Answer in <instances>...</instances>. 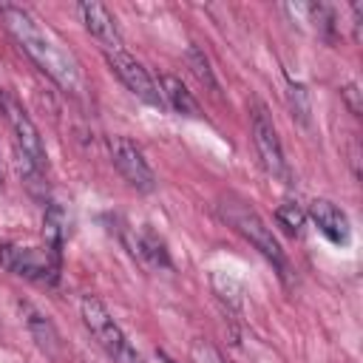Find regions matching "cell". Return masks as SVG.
<instances>
[{
  "label": "cell",
  "mask_w": 363,
  "mask_h": 363,
  "mask_svg": "<svg viewBox=\"0 0 363 363\" xmlns=\"http://www.w3.org/2000/svg\"><path fill=\"white\" fill-rule=\"evenodd\" d=\"M0 17L9 28V34L20 43V48L31 57V62L62 91L79 96L85 91V79L79 71V62L74 60V54L48 31L43 28L31 11H26L23 6H0Z\"/></svg>",
  "instance_id": "6da1fadb"
},
{
  "label": "cell",
  "mask_w": 363,
  "mask_h": 363,
  "mask_svg": "<svg viewBox=\"0 0 363 363\" xmlns=\"http://www.w3.org/2000/svg\"><path fill=\"white\" fill-rule=\"evenodd\" d=\"M218 210H221V216H224V221H230L264 258H269L281 272H286V255H284V250H281V244H278V238L272 235V230L267 227V221L244 201V199H238V196H227V199H221V204H218Z\"/></svg>",
  "instance_id": "7a4b0ae2"
},
{
  "label": "cell",
  "mask_w": 363,
  "mask_h": 363,
  "mask_svg": "<svg viewBox=\"0 0 363 363\" xmlns=\"http://www.w3.org/2000/svg\"><path fill=\"white\" fill-rule=\"evenodd\" d=\"M79 315H82V323L91 332V337L99 343V349L113 363H142V357L136 354V349L130 346V340L125 337V332L119 329V323L111 318V312L105 309V303L99 298L85 295L79 301Z\"/></svg>",
  "instance_id": "3957f363"
},
{
  "label": "cell",
  "mask_w": 363,
  "mask_h": 363,
  "mask_svg": "<svg viewBox=\"0 0 363 363\" xmlns=\"http://www.w3.org/2000/svg\"><path fill=\"white\" fill-rule=\"evenodd\" d=\"M0 113L14 136V145H17V153L20 159H26L34 170L45 173L48 167V153H45V145H43V136L34 125V119L26 113L23 102L9 91V88H0Z\"/></svg>",
  "instance_id": "277c9868"
},
{
  "label": "cell",
  "mask_w": 363,
  "mask_h": 363,
  "mask_svg": "<svg viewBox=\"0 0 363 363\" xmlns=\"http://www.w3.org/2000/svg\"><path fill=\"white\" fill-rule=\"evenodd\" d=\"M0 267L11 275L37 284H57L60 278V252L51 247H23V244H0Z\"/></svg>",
  "instance_id": "5b68a950"
},
{
  "label": "cell",
  "mask_w": 363,
  "mask_h": 363,
  "mask_svg": "<svg viewBox=\"0 0 363 363\" xmlns=\"http://www.w3.org/2000/svg\"><path fill=\"white\" fill-rule=\"evenodd\" d=\"M250 122H252V142H255V150H258L261 164L267 167V173L281 179V182H289V167H286V159H284L278 130H275L272 116L267 113V108L261 102H252Z\"/></svg>",
  "instance_id": "8992f818"
},
{
  "label": "cell",
  "mask_w": 363,
  "mask_h": 363,
  "mask_svg": "<svg viewBox=\"0 0 363 363\" xmlns=\"http://www.w3.org/2000/svg\"><path fill=\"white\" fill-rule=\"evenodd\" d=\"M105 60H108L111 71L125 82V88H128L133 96H139L142 102H147V105H153V108H162V105H164L162 91L156 88V82L150 79L147 68H145L136 57H130L125 48H113V51H105Z\"/></svg>",
  "instance_id": "52a82bcc"
},
{
  "label": "cell",
  "mask_w": 363,
  "mask_h": 363,
  "mask_svg": "<svg viewBox=\"0 0 363 363\" xmlns=\"http://www.w3.org/2000/svg\"><path fill=\"white\" fill-rule=\"evenodd\" d=\"M108 150H111V159H113L116 170L122 173V179H125L133 190L150 193V190L156 187V173H153V167L147 164V159H145V153L139 150L136 142H130L128 136H113V139L108 142Z\"/></svg>",
  "instance_id": "ba28073f"
},
{
  "label": "cell",
  "mask_w": 363,
  "mask_h": 363,
  "mask_svg": "<svg viewBox=\"0 0 363 363\" xmlns=\"http://www.w3.org/2000/svg\"><path fill=\"white\" fill-rule=\"evenodd\" d=\"M122 241L130 250V255L139 258L145 267H150V269L170 267V255L164 250V241L147 224H128V227H122Z\"/></svg>",
  "instance_id": "9c48e42d"
},
{
  "label": "cell",
  "mask_w": 363,
  "mask_h": 363,
  "mask_svg": "<svg viewBox=\"0 0 363 363\" xmlns=\"http://www.w3.org/2000/svg\"><path fill=\"white\" fill-rule=\"evenodd\" d=\"M309 218H312V224L318 227V233L326 235L332 244H337V247L349 244V238H352L349 216H346L335 201H329V199H315V201L309 204Z\"/></svg>",
  "instance_id": "30bf717a"
},
{
  "label": "cell",
  "mask_w": 363,
  "mask_h": 363,
  "mask_svg": "<svg viewBox=\"0 0 363 363\" xmlns=\"http://www.w3.org/2000/svg\"><path fill=\"white\" fill-rule=\"evenodd\" d=\"M20 315H23V320H26L28 335H31L34 343L40 346V352H45L48 357H60L62 340H60V332H57V326L51 323V318H48L45 312H40V309H37L34 303H28V301H20Z\"/></svg>",
  "instance_id": "8fae6325"
},
{
  "label": "cell",
  "mask_w": 363,
  "mask_h": 363,
  "mask_svg": "<svg viewBox=\"0 0 363 363\" xmlns=\"http://www.w3.org/2000/svg\"><path fill=\"white\" fill-rule=\"evenodd\" d=\"M77 11H79L85 28L105 45V51L122 48V37H119V28H116V17H113L102 3H79Z\"/></svg>",
  "instance_id": "7c38bea8"
},
{
  "label": "cell",
  "mask_w": 363,
  "mask_h": 363,
  "mask_svg": "<svg viewBox=\"0 0 363 363\" xmlns=\"http://www.w3.org/2000/svg\"><path fill=\"white\" fill-rule=\"evenodd\" d=\"M159 91H162L164 105H170L176 113H182V116H193V119L201 116V105H199V99L187 91V85H184L179 77H173V74H162V79H159Z\"/></svg>",
  "instance_id": "4fadbf2b"
},
{
  "label": "cell",
  "mask_w": 363,
  "mask_h": 363,
  "mask_svg": "<svg viewBox=\"0 0 363 363\" xmlns=\"http://www.w3.org/2000/svg\"><path fill=\"white\" fill-rule=\"evenodd\" d=\"M187 65H190V71L196 74V79H199L201 85H207L213 94H218V79H216V74H213V68H210V60H207V54H204L196 43L187 48Z\"/></svg>",
  "instance_id": "5bb4252c"
},
{
  "label": "cell",
  "mask_w": 363,
  "mask_h": 363,
  "mask_svg": "<svg viewBox=\"0 0 363 363\" xmlns=\"http://www.w3.org/2000/svg\"><path fill=\"white\" fill-rule=\"evenodd\" d=\"M43 233H45V241H48L45 247H51V250L60 252V247L65 241V216H62V210L57 204L48 207V213L43 218Z\"/></svg>",
  "instance_id": "9a60e30c"
},
{
  "label": "cell",
  "mask_w": 363,
  "mask_h": 363,
  "mask_svg": "<svg viewBox=\"0 0 363 363\" xmlns=\"http://www.w3.org/2000/svg\"><path fill=\"white\" fill-rule=\"evenodd\" d=\"M275 218H278V224H281L286 233L298 235V233H301V227H303V221H306V213H303L295 201H284V204H278Z\"/></svg>",
  "instance_id": "2e32d148"
},
{
  "label": "cell",
  "mask_w": 363,
  "mask_h": 363,
  "mask_svg": "<svg viewBox=\"0 0 363 363\" xmlns=\"http://www.w3.org/2000/svg\"><path fill=\"white\" fill-rule=\"evenodd\" d=\"M190 354H193V363H224L218 349L213 343H207V340H193Z\"/></svg>",
  "instance_id": "e0dca14e"
},
{
  "label": "cell",
  "mask_w": 363,
  "mask_h": 363,
  "mask_svg": "<svg viewBox=\"0 0 363 363\" xmlns=\"http://www.w3.org/2000/svg\"><path fill=\"white\" fill-rule=\"evenodd\" d=\"M360 88H357V82H349L343 91H340V96H343V102H346V108H349V113L352 116H360L363 113V102H360Z\"/></svg>",
  "instance_id": "ac0fdd59"
},
{
  "label": "cell",
  "mask_w": 363,
  "mask_h": 363,
  "mask_svg": "<svg viewBox=\"0 0 363 363\" xmlns=\"http://www.w3.org/2000/svg\"><path fill=\"white\" fill-rule=\"evenodd\" d=\"M289 96H292V108H295V113L301 116V122H309V99H306V88L292 82Z\"/></svg>",
  "instance_id": "d6986e66"
},
{
  "label": "cell",
  "mask_w": 363,
  "mask_h": 363,
  "mask_svg": "<svg viewBox=\"0 0 363 363\" xmlns=\"http://www.w3.org/2000/svg\"><path fill=\"white\" fill-rule=\"evenodd\" d=\"M162 360H164V363H173V360H170V357H164V354H162Z\"/></svg>",
  "instance_id": "ffe728a7"
},
{
  "label": "cell",
  "mask_w": 363,
  "mask_h": 363,
  "mask_svg": "<svg viewBox=\"0 0 363 363\" xmlns=\"http://www.w3.org/2000/svg\"><path fill=\"white\" fill-rule=\"evenodd\" d=\"M0 184H3V167H0Z\"/></svg>",
  "instance_id": "44dd1931"
}]
</instances>
